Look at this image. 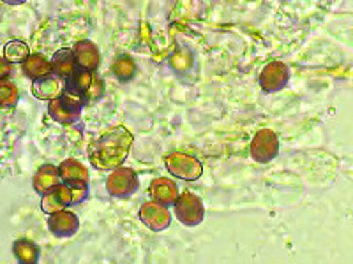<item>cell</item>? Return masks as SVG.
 I'll list each match as a JSON object with an SVG mask.
<instances>
[{
  "label": "cell",
  "instance_id": "12",
  "mask_svg": "<svg viewBox=\"0 0 353 264\" xmlns=\"http://www.w3.org/2000/svg\"><path fill=\"white\" fill-rule=\"evenodd\" d=\"M74 56H77V64L80 69H87V71H96L99 67L101 55L99 50L90 41H78L74 44Z\"/></svg>",
  "mask_w": 353,
  "mask_h": 264
},
{
  "label": "cell",
  "instance_id": "21",
  "mask_svg": "<svg viewBox=\"0 0 353 264\" xmlns=\"http://www.w3.org/2000/svg\"><path fill=\"white\" fill-rule=\"evenodd\" d=\"M20 100V92L12 81H0V108H14Z\"/></svg>",
  "mask_w": 353,
  "mask_h": 264
},
{
  "label": "cell",
  "instance_id": "14",
  "mask_svg": "<svg viewBox=\"0 0 353 264\" xmlns=\"http://www.w3.org/2000/svg\"><path fill=\"white\" fill-rule=\"evenodd\" d=\"M52 69L55 72V76H59L61 80H69L78 69L74 52L69 48L59 50L52 58Z\"/></svg>",
  "mask_w": 353,
  "mask_h": 264
},
{
  "label": "cell",
  "instance_id": "2",
  "mask_svg": "<svg viewBox=\"0 0 353 264\" xmlns=\"http://www.w3.org/2000/svg\"><path fill=\"white\" fill-rule=\"evenodd\" d=\"M166 168L176 178H182V180L188 182L198 180L201 173H203V166H201L200 160L181 152H175L166 157Z\"/></svg>",
  "mask_w": 353,
  "mask_h": 264
},
{
  "label": "cell",
  "instance_id": "9",
  "mask_svg": "<svg viewBox=\"0 0 353 264\" xmlns=\"http://www.w3.org/2000/svg\"><path fill=\"white\" fill-rule=\"evenodd\" d=\"M48 228L59 238L72 236L78 231V228H80V220H78V217L72 212L62 210V212H57L53 215H50Z\"/></svg>",
  "mask_w": 353,
  "mask_h": 264
},
{
  "label": "cell",
  "instance_id": "7",
  "mask_svg": "<svg viewBox=\"0 0 353 264\" xmlns=\"http://www.w3.org/2000/svg\"><path fill=\"white\" fill-rule=\"evenodd\" d=\"M288 81V67L283 62H270L260 74V87L265 92H277Z\"/></svg>",
  "mask_w": 353,
  "mask_h": 264
},
{
  "label": "cell",
  "instance_id": "8",
  "mask_svg": "<svg viewBox=\"0 0 353 264\" xmlns=\"http://www.w3.org/2000/svg\"><path fill=\"white\" fill-rule=\"evenodd\" d=\"M72 204V196H71V187L68 184H61L59 187H55L52 192L44 194L43 203H41V208L43 212H46L48 215H53L57 212H62L68 206Z\"/></svg>",
  "mask_w": 353,
  "mask_h": 264
},
{
  "label": "cell",
  "instance_id": "22",
  "mask_svg": "<svg viewBox=\"0 0 353 264\" xmlns=\"http://www.w3.org/2000/svg\"><path fill=\"white\" fill-rule=\"evenodd\" d=\"M113 72H115V76L121 81L131 80L132 74H134V60L128 55L119 56L115 64H113Z\"/></svg>",
  "mask_w": 353,
  "mask_h": 264
},
{
  "label": "cell",
  "instance_id": "4",
  "mask_svg": "<svg viewBox=\"0 0 353 264\" xmlns=\"http://www.w3.org/2000/svg\"><path fill=\"white\" fill-rule=\"evenodd\" d=\"M279 152V140H277L276 132L270 129H261L256 132V136L251 141V157L256 162H270Z\"/></svg>",
  "mask_w": 353,
  "mask_h": 264
},
{
  "label": "cell",
  "instance_id": "5",
  "mask_svg": "<svg viewBox=\"0 0 353 264\" xmlns=\"http://www.w3.org/2000/svg\"><path fill=\"white\" fill-rule=\"evenodd\" d=\"M106 188L113 197H125L138 188V176L131 168H117L106 180Z\"/></svg>",
  "mask_w": 353,
  "mask_h": 264
},
{
  "label": "cell",
  "instance_id": "3",
  "mask_svg": "<svg viewBox=\"0 0 353 264\" xmlns=\"http://www.w3.org/2000/svg\"><path fill=\"white\" fill-rule=\"evenodd\" d=\"M175 215L184 226H198L205 215L203 203L191 192L181 194L175 203Z\"/></svg>",
  "mask_w": 353,
  "mask_h": 264
},
{
  "label": "cell",
  "instance_id": "20",
  "mask_svg": "<svg viewBox=\"0 0 353 264\" xmlns=\"http://www.w3.org/2000/svg\"><path fill=\"white\" fill-rule=\"evenodd\" d=\"M94 76H96V74H94V71H87V69H77V71H74V74L69 78L68 88H71V90H77V92H80L81 96H85V92L88 90V87L92 85Z\"/></svg>",
  "mask_w": 353,
  "mask_h": 264
},
{
  "label": "cell",
  "instance_id": "27",
  "mask_svg": "<svg viewBox=\"0 0 353 264\" xmlns=\"http://www.w3.org/2000/svg\"><path fill=\"white\" fill-rule=\"evenodd\" d=\"M2 2H6L8 6H20L23 4L25 0H2Z\"/></svg>",
  "mask_w": 353,
  "mask_h": 264
},
{
  "label": "cell",
  "instance_id": "25",
  "mask_svg": "<svg viewBox=\"0 0 353 264\" xmlns=\"http://www.w3.org/2000/svg\"><path fill=\"white\" fill-rule=\"evenodd\" d=\"M103 94H105V81H103V78H99L96 74V76H94L92 85L88 87V90L85 92L83 97L87 102H94V100L101 99V97H103Z\"/></svg>",
  "mask_w": 353,
  "mask_h": 264
},
{
  "label": "cell",
  "instance_id": "26",
  "mask_svg": "<svg viewBox=\"0 0 353 264\" xmlns=\"http://www.w3.org/2000/svg\"><path fill=\"white\" fill-rule=\"evenodd\" d=\"M12 72V64L8 62L4 56H0V81H6Z\"/></svg>",
  "mask_w": 353,
  "mask_h": 264
},
{
  "label": "cell",
  "instance_id": "1",
  "mask_svg": "<svg viewBox=\"0 0 353 264\" xmlns=\"http://www.w3.org/2000/svg\"><path fill=\"white\" fill-rule=\"evenodd\" d=\"M132 144V134L125 127H115L88 146L90 164L99 171H112L121 168L128 159Z\"/></svg>",
  "mask_w": 353,
  "mask_h": 264
},
{
  "label": "cell",
  "instance_id": "23",
  "mask_svg": "<svg viewBox=\"0 0 353 264\" xmlns=\"http://www.w3.org/2000/svg\"><path fill=\"white\" fill-rule=\"evenodd\" d=\"M61 100L64 102L65 106H68L69 109H71V111L78 113V115H80L81 108H83L85 102H87V100H85V97L81 96L80 92H77V90H71V88H68V87H65L64 94L61 96Z\"/></svg>",
  "mask_w": 353,
  "mask_h": 264
},
{
  "label": "cell",
  "instance_id": "17",
  "mask_svg": "<svg viewBox=\"0 0 353 264\" xmlns=\"http://www.w3.org/2000/svg\"><path fill=\"white\" fill-rule=\"evenodd\" d=\"M12 252L20 264H36L39 259V248L30 240H18L12 247Z\"/></svg>",
  "mask_w": 353,
  "mask_h": 264
},
{
  "label": "cell",
  "instance_id": "10",
  "mask_svg": "<svg viewBox=\"0 0 353 264\" xmlns=\"http://www.w3.org/2000/svg\"><path fill=\"white\" fill-rule=\"evenodd\" d=\"M149 194L152 201L163 204V206H170V204L176 203V199L181 196L179 194V185L170 180V178H156L150 184Z\"/></svg>",
  "mask_w": 353,
  "mask_h": 264
},
{
  "label": "cell",
  "instance_id": "13",
  "mask_svg": "<svg viewBox=\"0 0 353 264\" xmlns=\"http://www.w3.org/2000/svg\"><path fill=\"white\" fill-rule=\"evenodd\" d=\"M34 188L36 192L39 194H48L52 192L53 188L61 185V173H59V168L52 164H44L43 168L37 169V173L34 175Z\"/></svg>",
  "mask_w": 353,
  "mask_h": 264
},
{
  "label": "cell",
  "instance_id": "24",
  "mask_svg": "<svg viewBox=\"0 0 353 264\" xmlns=\"http://www.w3.org/2000/svg\"><path fill=\"white\" fill-rule=\"evenodd\" d=\"M170 64H172V67L175 71L184 72L188 69H191V65H193V56H191L189 52H185V50H176L172 55V58H170Z\"/></svg>",
  "mask_w": 353,
  "mask_h": 264
},
{
  "label": "cell",
  "instance_id": "11",
  "mask_svg": "<svg viewBox=\"0 0 353 264\" xmlns=\"http://www.w3.org/2000/svg\"><path fill=\"white\" fill-rule=\"evenodd\" d=\"M65 87L59 76H43L39 80H34L32 83V94L39 100H55L64 94Z\"/></svg>",
  "mask_w": 353,
  "mask_h": 264
},
{
  "label": "cell",
  "instance_id": "18",
  "mask_svg": "<svg viewBox=\"0 0 353 264\" xmlns=\"http://www.w3.org/2000/svg\"><path fill=\"white\" fill-rule=\"evenodd\" d=\"M48 115L52 116L53 120L59 122V124H74V122L78 120V113L71 111V109L68 108V106L64 104L61 100V97L55 100H50V104H48Z\"/></svg>",
  "mask_w": 353,
  "mask_h": 264
},
{
  "label": "cell",
  "instance_id": "16",
  "mask_svg": "<svg viewBox=\"0 0 353 264\" xmlns=\"http://www.w3.org/2000/svg\"><path fill=\"white\" fill-rule=\"evenodd\" d=\"M59 173H61V180H64V184H80V182L88 184V171L80 160H64L59 166Z\"/></svg>",
  "mask_w": 353,
  "mask_h": 264
},
{
  "label": "cell",
  "instance_id": "19",
  "mask_svg": "<svg viewBox=\"0 0 353 264\" xmlns=\"http://www.w3.org/2000/svg\"><path fill=\"white\" fill-rule=\"evenodd\" d=\"M28 56H30V52L23 41H11L4 46V58L11 64H23Z\"/></svg>",
  "mask_w": 353,
  "mask_h": 264
},
{
  "label": "cell",
  "instance_id": "15",
  "mask_svg": "<svg viewBox=\"0 0 353 264\" xmlns=\"http://www.w3.org/2000/svg\"><path fill=\"white\" fill-rule=\"evenodd\" d=\"M21 65H23V72L30 80H39V78L48 76L53 72L52 60H48L41 53H32Z\"/></svg>",
  "mask_w": 353,
  "mask_h": 264
},
{
  "label": "cell",
  "instance_id": "6",
  "mask_svg": "<svg viewBox=\"0 0 353 264\" xmlns=\"http://www.w3.org/2000/svg\"><path fill=\"white\" fill-rule=\"evenodd\" d=\"M140 219L147 228L152 229V231L156 232L165 231L170 226V222H172V215H170V212L166 210V206L156 203V201L141 204Z\"/></svg>",
  "mask_w": 353,
  "mask_h": 264
}]
</instances>
